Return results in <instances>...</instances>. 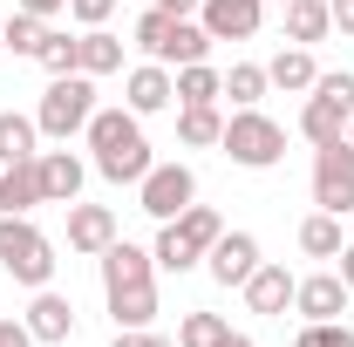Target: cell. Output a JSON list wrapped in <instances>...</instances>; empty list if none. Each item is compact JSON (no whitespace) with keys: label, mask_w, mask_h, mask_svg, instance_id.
I'll return each mask as SVG.
<instances>
[{"label":"cell","mask_w":354,"mask_h":347,"mask_svg":"<svg viewBox=\"0 0 354 347\" xmlns=\"http://www.w3.org/2000/svg\"><path fill=\"white\" fill-rule=\"evenodd\" d=\"M88 150H95V171L109 184H143V171L157 164L150 143H143V116L136 109H95L88 116Z\"/></svg>","instance_id":"6da1fadb"},{"label":"cell","mask_w":354,"mask_h":347,"mask_svg":"<svg viewBox=\"0 0 354 347\" xmlns=\"http://www.w3.org/2000/svg\"><path fill=\"white\" fill-rule=\"evenodd\" d=\"M88 116H95V75H55L41 88V109H35V130L48 143H68V136L88 130Z\"/></svg>","instance_id":"7a4b0ae2"},{"label":"cell","mask_w":354,"mask_h":347,"mask_svg":"<svg viewBox=\"0 0 354 347\" xmlns=\"http://www.w3.org/2000/svg\"><path fill=\"white\" fill-rule=\"evenodd\" d=\"M218 150L239 164V171H272V164L286 157V130H279L266 109H232V116H225Z\"/></svg>","instance_id":"3957f363"},{"label":"cell","mask_w":354,"mask_h":347,"mask_svg":"<svg viewBox=\"0 0 354 347\" xmlns=\"http://www.w3.org/2000/svg\"><path fill=\"white\" fill-rule=\"evenodd\" d=\"M354 123V75L348 68H334V75H320L307 95V109H300V136H307L313 150H327V143H341Z\"/></svg>","instance_id":"277c9868"},{"label":"cell","mask_w":354,"mask_h":347,"mask_svg":"<svg viewBox=\"0 0 354 347\" xmlns=\"http://www.w3.org/2000/svg\"><path fill=\"white\" fill-rule=\"evenodd\" d=\"M0 272H14V279L35 286V293L55 279V245H48L28 218H0Z\"/></svg>","instance_id":"5b68a950"},{"label":"cell","mask_w":354,"mask_h":347,"mask_svg":"<svg viewBox=\"0 0 354 347\" xmlns=\"http://www.w3.org/2000/svg\"><path fill=\"white\" fill-rule=\"evenodd\" d=\"M184 205H198V171L191 164H150L136 184V212H150L157 225H171Z\"/></svg>","instance_id":"8992f818"},{"label":"cell","mask_w":354,"mask_h":347,"mask_svg":"<svg viewBox=\"0 0 354 347\" xmlns=\"http://www.w3.org/2000/svg\"><path fill=\"white\" fill-rule=\"evenodd\" d=\"M313 205L320 212H354V143H327V150H313Z\"/></svg>","instance_id":"52a82bcc"},{"label":"cell","mask_w":354,"mask_h":347,"mask_svg":"<svg viewBox=\"0 0 354 347\" xmlns=\"http://www.w3.org/2000/svg\"><path fill=\"white\" fill-rule=\"evenodd\" d=\"M198 21L212 41H252L266 21V0H198Z\"/></svg>","instance_id":"ba28073f"},{"label":"cell","mask_w":354,"mask_h":347,"mask_svg":"<svg viewBox=\"0 0 354 347\" xmlns=\"http://www.w3.org/2000/svg\"><path fill=\"white\" fill-rule=\"evenodd\" d=\"M205 272H212L218 286H245V279L259 272V238H252V232H218V245L205 252Z\"/></svg>","instance_id":"9c48e42d"},{"label":"cell","mask_w":354,"mask_h":347,"mask_svg":"<svg viewBox=\"0 0 354 347\" xmlns=\"http://www.w3.org/2000/svg\"><path fill=\"white\" fill-rule=\"evenodd\" d=\"M116 245V212L109 205H68V252H88V259H102Z\"/></svg>","instance_id":"30bf717a"},{"label":"cell","mask_w":354,"mask_h":347,"mask_svg":"<svg viewBox=\"0 0 354 347\" xmlns=\"http://www.w3.org/2000/svg\"><path fill=\"white\" fill-rule=\"evenodd\" d=\"M293 313L300 320H341L348 313V279L341 272H307L293 286Z\"/></svg>","instance_id":"8fae6325"},{"label":"cell","mask_w":354,"mask_h":347,"mask_svg":"<svg viewBox=\"0 0 354 347\" xmlns=\"http://www.w3.org/2000/svg\"><path fill=\"white\" fill-rule=\"evenodd\" d=\"M177 102V82L164 62H143V68H130L123 75V109H136V116H157V109H171Z\"/></svg>","instance_id":"7c38bea8"},{"label":"cell","mask_w":354,"mask_h":347,"mask_svg":"<svg viewBox=\"0 0 354 347\" xmlns=\"http://www.w3.org/2000/svg\"><path fill=\"white\" fill-rule=\"evenodd\" d=\"M21 320H28V334H35L41 347L75 341V306H68V293H55V286H41V293H35V306H28Z\"/></svg>","instance_id":"4fadbf2b"},{"label":"cell","mask_w":354,"mask_h":347,"mask_svg":"<svg viewBox=\"0 0 354 347\" xmlns=\"http://www.w3.org/2000/svg\"><path fill=\"white\" fill-rule=\"evenodd\" d=\"M35 171H41V205H75L82 198V157L75 150H41L35 157Z\"/></svg>","instance_id":"5bb4252c"},{"label":"cell","mask_w":354,"mask_h":347,"mask_svg":"<svg viewBox=\"0 0 354 347\" xmlns=\"http://www.w3.org/2000/svg\"><path fill=\"white\" fill-rule=\"evenodd\" d=\"M293 286H300V279H293L286 265L259 259V272H252V279H245L239 293H245V306H252V313H266V320H279V313L293 306Z\"/></svg>","instance_id":"9a60e30c"},{"label":"cell","mask_w":354,"mask_h":347,"mask_svg":"<svg viewBox=\"0 0 354 347\" xmlns=\"http://www.w3.org/2000/svg\"><path fill=\"white\" fill-rule=\"evenodd\" d=\"M35 205H41V171H35V157L0 164V218H28Z\"/></svg>","instance_id":"2e32d148"},{"label":"cell","mask_w":354,"mask_h":347,"mask_svg":"<svg viewBox=\"0 0 354 347\" xmlns=\"http://www.w3.org/2000/svg\"><path fill=\"white\" fill-rule=\"evenodd\" d=\"M143 279H157V259L130 245V238H116L109 252H102V293H116V286H143Z\"/></svg>","instance_id":"e0dca14e"},{"label":"cell","mask_w":354,"mask_h":347,"mask_svg":"<svg viewBox=\"0 0 354 347\" xmlns=\"http://www.w3.org/2000/svg\"><path fill=\"white\" fill-rule=\"evenodd\" d=\"M123 68V41L109 28H82L75 35V75H116Z\"/></svg>","instance_id":"ac0fdd59"},{"label":"cell","mask_w":354,"mask_h":347,"mask_svg":"<svg viewBox=\"0 0 354 347\" xmlns=\"http://www.w3.org/2000/svg\"><path fill=\"white\" fill-rule=\"evenodd\" d=\"M334 35V14H327V0H286V41L293 48H313Z\"/></svg>","instance_id":"d6986e66"},{"label":"cell","mask_w":354,"mask_h":347,"mask_svg":"<svg viewBox=\"0 0 354 347\" xmlns=\"http://www.w3.org/2000/svg\"><path fill=\"white\" fill-rule=\"evenodd\" d=\"M218 136H225L218 102H191V109H177V143H184V150H212Z\"/></svg>","instance_id":"ffe728a7"},{"label":"cell","mask_w":354,"mask_h":347,"mask_svg":"<svg viewBox=\"0 0 354 347\" xmlns=\"http://www.w3.org/2000/svg\"><path fill=\"white\" fill-rule=\"evenodd\" d=\"M177 82V109H191V102H218L225 95V75L212 68V62H184V68H171Z\"/></svg>","instance_id":"44dd1931"},{"label":"cell","mask_w":354,"mask_h":347,"mask_svg":"<svg viewBox=\"0 0 354 347\" xmlns=\"http://www.w3.org/2000/svg\"><path fill=\"white\" fill-rule=\"evenodd\" d=\"M109 320H116V327H150V320H157V279L116 286V293H109Z\"/></svg>","instance_id":"7402d4cb"},{"label":"cell","mask_w":354,"mask_h":347,"mask_svg":"<svg viewBox=\"0 0 354 347\" xmlns=\"http://www.w3.org/2000/svg\"><path fill=\"white\" fill-rule=\"evenodd\" d=\"M205 55H212L205 21H191V14H184V21H171V41H164V55H157V62H164V68H184V62H205Z\"/></svg>","instance_id":"603a6c76"},{"label":"cell","mask_w":354,"mask_h":347,"mask_svg":"<svg viewBox=\"0 0 354 347\" xmlns=\"http://www.w3.org/2000/svg\"><path fill=\"white\" fill-rule=\"evenodd\" d=\"M266 82H272V88H313V82H320L313 48H279V55L266 62Z\"/></svg>","instance_id":"cb8c5ba5"},{"label":"cell","mask_w":354,"mask_h":347,"mask_svg":"<svg viewBox=\"0 0 354 347\" xmlns=\"http://www.w3.org/2000/svg\"><path fill=\"white\" fill-rule=\"evenodd\" d=\"M341 245H348V238H341V218L334 212H313L307 225H300V252H307V259H341Z\"/></svg>","instance_id":"d4e9b609"},{"label":"cell","mask_w":354,"mask_h":347,"mask_svg":"<svg viewBox=\"0 0 354 347\" xmlns=\"http://www.w3.org/2000/svg\"><path fill=\"white\" fill-rule=\"evenodd\" d=\"M266 62H232L225 68V95H232V109H259V95H266Z\"/></svg>","instance_id":"484cf974"},{"label":"cell","mask_w":354,"mask_h":347,"mask_svg":"<svg viewBox=\"0 0 354 347\" xmlns=\"http://www.w3.org/2000/svg\"><path fill=\"white\" fill-rule=\"evenodd\" d=\"M35 116H14V109H0V164H21V157H41L35 150Z\"/></svg>","instance_id":"4316f807"},{"label":"cell","mask_w":354,"mask_h":347,"mask_svg":"<svg viewBox=\"0 0 354 347\" xmlns=\"http://www.w3.org/2000/svg\"><path fill=\"white\" fill-rule=\"evenodd\" d=\"M150 259L164 265V272H191V265H205V252H198L177 225H164V232H157V245H150Z\"/></svg>","instance_id":"83f0119b"},{"label":"cell","mask_w":354,"mask_h":347,"mask_svg":"<svg viewBox=\"0 0 354 347\" xmlns=\"http://www.w3.org/2000/svg\"><path fill=\"white\" fill-rule=\"evenodd\" d=\"M171 225L184 232V238H191V245H198V252H212V245H218V232H225V218L212 212V205H184Z\"/></svg>","instance_id":"f1b7e54d"},{"label":"cell","mask_w":354,"mask_h":347,"mask_svg":"<svg viewBox=\"0 0 354 347\" xmlns=\"http://www.w3.org/2000/svg\"><path fill=\"white\" fill-rule=\"evenodd\" d=\"M41 35H48V21L41 14H7V28H0V48H14V55H41Z\"/></svg>","instance_id":"f546056e"},{"label":"cell","mask_w":354,"mask_h":347,"mask_svg":"<svg viewBox=\"0 0 354 347\" xmlns=\"http://www.w3.org/2000/svg\"><path fill=\"white\" fill-rule=\"evenodd\" d=\"M225 334H232L225 313H184V320H177V347H218Z\"/></svg>","instance_id":"4dcf8cb0"},{"label":"cell","mask_w":354,"mask_h":347,"mask_svg":"<svg viewBox=\"0 0 354 347\" xmlns=\"http://www.w3.org/2000/svg\"><path fill=\"white\" fill-rule=\"evenodd\" d=\"M293 347H354V327L348 320H300Z\"/></svg>","instance_id":"1f68e13d"},{"label":"cell","mask_w":354,"mask_h":347,"mask_svg":"<svg viewBox=\"0 0 354 347\" xmlns=\"http://www.w3.org/2000/svg\"><path fill=\"white\" fill-rule=\"evenodd\" d=\"M35 62H41L48 75H75V35H55V28H48V35H41V55H35Z\"/></svg>","instance_id":"d6a6232c"},{"label":"cell","mask_w":354,"mask_h":347,"mask_svg":"<svg viewBox=\"0 0 354 347\" xmlns=\"http://www.w3.org/2000/svg\"><path fill=\"white\" fill-rule=\"evenodd\" d=\"M171 21H177V14H164V7H150V14L136 21V48H143L150 62H157V55H164V41H171Z\"/></svg>","instance_id":"836d02e7"},{"label":"cell","mask_w":354,"mask_h":347,"mask_svg":"<svg viewBox=\"0 0 354 347\" xmlns=\"http://www.w3.org/2000/svg\"><path fill=\"white\" fill-rule=\"evenodd\" d=\"M68 14H75L82 28H102V21L116 14V0H68Z\"/></svg>","instance_id":"e575fe53"},{"label":"cell","mask_w":354,"mask_h":347,"mask_svg":"<svg viewBox=\"0 0 354 347\" xmlns=\"http://www.w3.org/2000/svg\"><path fill=\"white\" fill-rule=\"evenodd\" d=\"M116 347H171V341L150 334V327H116Z\"/></svg>","instance_id":"d590c367"},{"label":"cell","mask_w":354,"mask_h":347,"mask_svg":"<svg viewBox=\"0 0 354 347\" xmlns=\"http://www.w3.org/2000/svg\"><path fill=\"white\" fill-rule=\"evenodd\" d=\"M0 347H35L28 320H7V313H0Z\"/></svg>","instance_id":"8d00e7d4"},{"label":"cell","mask_w":354,"mask_h":347,"mask_svg":"<svg viewBox=\"0 0 354 347\" xmlns=\"http://www.w3.org/2000/svg\"><path fill=\"white\" fill-rule=\"evenodd\" d=\"M21 14H41V21H55V14H68V0H14Z\"/></svg>","instance_id":"74e56055"},{"label":"cell","mask_w":354,"mask_h":347,"mask_svg":"<svg viewBox=\"0 0 354 347\" xmlns=\"http://www.w3.org/2000/svg\"><path fill=\"white\" fill-rule=\"evenodd\" d=\"M327 14H334V28L354 41V0H327Z\"/></svg>","instance_id":"f35d334b"},{"label":"cell","mask_w":354,"mask_h":347,"mask_svg":"<svg viewBox=\"0 0 354 347\" xmlns=\"http://www.w3.org/2000/svg\"><path fill=\"white\" fill-rule=\"evenodd\" d=\"M150 7H164V14H177V21H184V14H198V0H150Z\"/></svg>","instance_id":"ab89813d"},{"label":"cell","mask_w":354,"mask_h":347,"mask_svg":"<svg viewBox=\"0 0 354 347\" xmlns=\"http://www.w3.org/2000/svg\"><path fill=\"white\" fill-rule=\"evenodd\" d=\"M341 279H348V293H354V245H341Z\"/></svg>","instance_id":"60d3db41"},{"label":"cell","mask_w":354,"mask_h":347,"mask_svg":"<svg viewBox=\"0 0 354 347\" xmlns=\"http://www.w3.org/2000/svg\"><path fill=\"white\" fill-rule=\"evenodd\" d=\"M218 347H252V341H245V334H225V341Z\"/></svg>","instance_id":"b9f144b4"},{"label":"cell","mask_w":354,"mask_h":347,"mask_svg":"<svg viewBox=\"0 0 354 347\" xmlns=\"http://www.w3.org/2000/svg\"><path fill=\"white\" fill-rule=\"evenodd\" d=\"M348 143H354V123H348Z\"/></svg>","instance_id":"7bdbcfd3"},{"label":"cell","mask_w":354,"mask_h":347,"mask_svg":"<svg viewBox=\"0 0 354 347\" xmlns=\"http://www.w3.org/2000/svg\"><path fill=\"white\" fill-rule=\"evenodd\" d=\"M0 28H7V14H0Z\"/></svg>","instance_id":"ee69618b"},{"label":"cell","mask_w":354,"mask_h":347,"mask_svg":"<svg viewBox=\"0 0 354 347\" xmlns=\"http://www.w3.org/2000/svg\"><path fill=\"white\" fill-rule=\"evenodd\" d=\"M279 7H286V0H279Z\"/></svg>","instance_id":"f6af8a7d"}]
</instances>
